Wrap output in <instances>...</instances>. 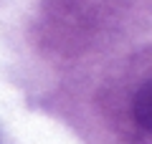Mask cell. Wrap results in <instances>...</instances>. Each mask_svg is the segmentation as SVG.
Returning <instances> with one entry per match:
<instances>
[{"instance_id":"obj_1","label":"cell","mask_w":152,"mask_h":144,"mask_svg":"<svg viewBox=\"0 0 152 144\" xmlns=\"http://www.w3.org/2000/svg\"><path fill=\"white\" fill-rule=\"evenodd\" d=\"M132 111H134V119L145 132H152V84L145 81L142 89L137 91L134 104H132Z\"/></svg>"}]
</instances>
